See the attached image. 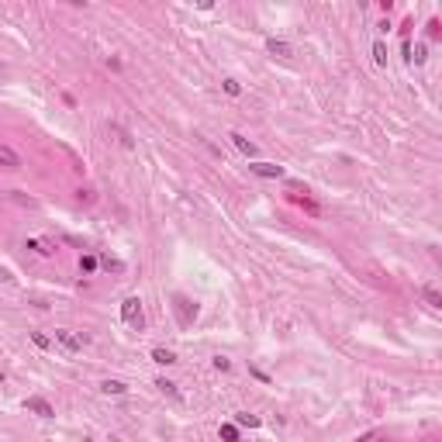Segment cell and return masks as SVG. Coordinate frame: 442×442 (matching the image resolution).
I'll list each match as a JSON object with an SVG mask.
<instances>
[{
  "instance_id": "cell-18",
  "label": "cell",
  "mask_w": 442,
  "mask_h": 442,
  "mask_svg": "<svg viewBox=\"0 0 442 442\" xmlns=\"http://www.w3.org/2000/svg\"><path fill=\"white\" fill-rule=\"evenodd\" d=\"M31 342H35V346H38V349H49V339H45V335H42V332H35V335H31Z\"/></svg>"
},
{
  "instance_id": "cell-2",
  "label": "cell",
  "mask_w": 442,
  "mask_h": 442,
  "mask_svg": "<svg viewBox=\"0 0 442 442\" xmlns=\"http://www.w3.org/2000/svg\"><path fill=\"white\" fill-rule=\"evenodd\" d=\"M24 408H28L31 415H38V418H52V415H56V408H52L45 397H28V401H24Z\"/></svg>"
},
{
  "instance_id": "cell-12",
  "label": "cell",
  "mask_w": 442,
  "mask_h": 442,
  "mask_svg": "<svg viewBox=\"0 0 442 442\" xmlns=\"http://www.w3.org/2000/svg\"><path fill=\"white\" fill-rule=\"evenodd\" d=\"M155 387H159L162 394H169L173 401H180V390H176V383H169V380H155Z\"/></svg>"
},
{
  "instance_id": "cell-15",
  "label": "cell",
  "mask_w": 442,
  "mask_h": 442,
  "mask_svg": "<svg viewBox=\"0 0 442 442\" xmlns=\"http://www.w3.org/2000/svg\"><path fill=\"white\" fill-rule=\"evenodd\" d=\"M221 86H224V93H228V97H238V93H242V86H238V79H224Z\"/></svg>"
},
{
  "instance_id": "cell-3",
  "label": "cell",
  "mask_w": 442,
  "mask_h": 442,
  "mask_svg": "<svg viewBox=\"0 0 442 442\" xmlns=\"http://www.w3.org/2000/svg\"><path fill=\"white\" fill-rule=\"evenodd\" d=\"M256 176H270V180H280L284 176V166H273V162H252L249 166Z\"/></svg>"
},
{
  "instance_id": "cell-1",
  "label": "cell",
  "mask_w": 442,
  "mask_h": 442,
  "mask_svg": "<svg viewBox=\"0 0 442 442\" xmlns=\"http://www.w3.org/2000/svg\"><path fill=\"white\" fill-rule=\"evenodd\" d=\"M121 318H125V325H132V328H142V325H146V314H142V300H139V297H128V300L121 304Z\"/></svg>"
},
{
  "instance_id": "cell-5",
  "label": "cell",
  "mask_w": 442,
  "mask_h": 442,
  "mask_svg": "<svg viewBox=\"0 0 442 442\" xmlns=\"http://www.w3.org/2000/svg\"><path fill=\"white\" fill-rule=\"evenodd\" d=\"M56 342H59L66 353H79V339H76V335H70V332H63V328L56 332Z\"/></svg>"
},
{
  "instance_id": "cell-4",
  "label": "cell",
  "mask_w": 442,
  "mask_h": 442,
  "mask_svg": "<svg viewBox=\"0 0 442 442\" xmlns=\"http://www.w3.org/2000/svg\"><path fill=\"white\" fill-rule=\"evenodd\" d=\"M0 166H3V169H21V155H17L10 146H0Z\"/></svg>"
},
{
  "instance_id": "cell-13",
  "label": "cell",
  "mask_w": 442,
  "mask_h": 442,
  "mask_svg": "<svg viewBox=\"0 0 442 442\" xmlns=\"http://www.w3.org/2000/svg\"><path fill=\"white\" fill-rule=\"evenodd\" d=\"M373 63H376V66L387 63V49H383V42H373Z\"/></svg>"
},
{
  "instance_id": "cell-8",
  "label": "cell",
  "mask_w": 442,
  "mask_h": 442,
  "mask_svg": "<svg viewBox=\"0 0 442 442\" xmlns=\"http://www.w3.org/2000/svg\"><path fill=\"white\" fill-rule=\"evenodd\" d=\"M152 360H155L159 367H173V363H176V356H173L169 349H152Z\"/></svg>"
},
{
  "instance_id": "cell-6",
  "label": "cell",
  "mask_w": 442,
  "mask_h": 442,
  "mask_svg": "<svg viewBox=\"0 0 442 442\" xmlns=\"http://www.w3.org/2000/svg\"><path fill=\"white\" fill-rule=\"evenodd\" d=\"M228 139L235 142V148H238V152H245V155H256V146H252V142H249L245 135H238V132H231Z\"/></svg>"
},
{
  "instance_id": "cell-9",
  "label": "cell",
  "mask_w": 442,
  "mask_h": 442,
  "mask_svg": "<svg viewBox=\"0 0 442 442\" xmlns=\"http://www.w3.org/2000/svg\"><path fill=\"white\" fill-rule=\"evenodd\" d=\"M422 297H425L429 307H442V294L436 291V287H422Z\"/></svg>"
},
{
  "instance_id": "cell-7",
  "label": "cell",
  "mask_w": 442,
  "mask_h": 442,
  "mask_svg": "<svg viewBox=\"0 0 442 442\" xmlns=\"http://www.w3.org/2000/svg\"><path fill=\"white\" fill-rule=\"evenodd\" d=\"M266 49H270L273 56H284V59H287V56L294 52V49H291L287 42H280V38H270V42H266Z\"/></svg>"
},
{
  "instance_id": "cell-17",
  "label": "cell",
  "mask_w": 442,
  "mask_h": 442,
  "mask_svg": "<svg viewBox=\"0 0 442 442\" xmlns=\"http://www.w3.org/2000/svg\"><path fill=\"white\" fill-rule=\"evenodd\" d=\"M79 270H83V273H93V270H97V259H93V256H83V259H79Z\"/></svg>"
},
{
  "instance_id": "cell-16",
  "label": "cell",
  "mask_w": 442,
  "mask_h": 442,
  "mask_svg": "<svg viewBox=\"0 0 442 442\" xmlns=\"http://www.w3.org/2000/svg\"><path fill=\"white\" fill-rule=\"evenodd\" d=\"M221 439H224V442H238V432H235V425H221Z\"/></svg>"
},
{
  "instance_id": "cell-19",
  "label": "cell",
  "mask_w": 442,
  "mask_h": 442,
  "mask_svg": "<svg viewBox=\"0 0 442 442\" xmlns=\"http://www.w3.org/2000/svg\"><path fill=\"white\" fill-rule=\"evenodd\" d=\"M425 59H429V49L418 45V49H415V63H425Z\"/></svg>"
},
{
  "instance_id": "cell-10",
  "label": "cell",
  "mask_w": 442,
  "mask_h": 442,
  "mask_svg": "<svg viewBox=\"0 0 442 442\" xmlns=\"http://www.w3.org/2000/svg\"><path fill=\"white\" fill-rule=\"evenodd\" d=\"M28 249H35L38 256H52V252H56V249H52L49 242H42V238H28Z\"/></svg>"
},
{
  "instance_id": "cell-11",
  "label": "cell",
  "mask_w": 442,
  "mask_h": 442,
  "mask_svg": "<svg viewBox=\"0 0 442 442\" xmlns=\"http://www.w3.org/2000/svg\"><path fill=\"white\" fill-rule=\"evenodd\" d=\"M100 390H104V394H114V397H118V394H125L128 387H125L121 380H104V383H100Z\"/></svg>"
},
{
  "instance_id": "cell-20",
  "label": "cell",
  "mask_w": 442,
  "mask_h": 442,
  "mask_svg": "<svg viewBox=\"0 0 442 442\" xmlns=\"http://www.w3.org/2000/svg\"><path fill=\"white\" fill-rule=\"evenodd\" d=\"M215 367H218V369H231V363H228L224 356H215Z\"/></svg>"
},
{
  "instance_id": "cell-14",
  "label": "cell",
  "mask_w": 442,
  "mask_h": 442,
  "mask_svg": "<svg viewBox=\"0 0 442 442\" xmlns=\"http://www.w3.org/2000/svg\"><path fill=\"white\" fill-rule=\"evenodd\" d=\"M235 422H238V425H249V429H256V425H259V418H256V415H249V411H238V415H235Z\"/></svg>"
}]
</instances>
